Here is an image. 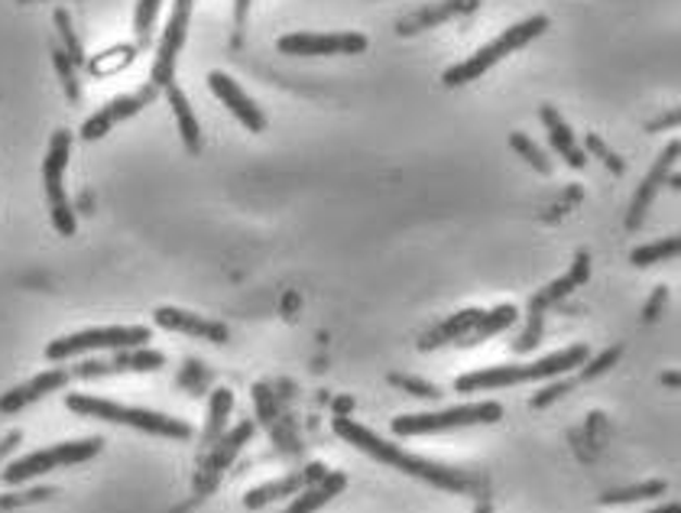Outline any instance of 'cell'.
<instances>
[{
	"label": "cell",
	"instance_id": "obj_1",
	"mask_svg": "<svg viewBox=\"0 0 681 513\" xmlns=\"http://www.w3.org/2000/svg\"><path fill=\"white\" fill-rule=\"evenodd\" d=\"M335 436H341L344 442H351L354 449H361L364 455L409 475V478H419L432 488H442V491H452V495H474L477 491V478L457 472V468H449V465H439V462H429V459H419V455H409L403 452L400 446L387 442L383 436H377L374 429H367L364 423H354V420H344L338 416L331 423Z\"/></svg>",
	"mask_w": 681,
	"mask_h": 513
},
{
	"label": "cell",
	"instance_id": "obj_2",
	"mask_svg": "<svg viewBox=\"0 0 681 513\" xmlns=\"http://www.w3.org/2000/svg\"><path fill=\"white\" fill-rule=\"evenodd\" d=\"M591 348L588 345H568L555 354H545L532 364H503V367H483V371H467L454 380L457 393H477V390H503V387H519V384H539V380H555L565 377L568 371H578L588 361Z\"/></svg>",
	"mask_w": 681,
	"mask_h": 513
},
{
	"label": "cell",
	"instance_id": "obj_3",
	"mask_svg": "<svg viewBox=\"0 0 681 513\" xmlns=\"http://www.w3.org/2000/svg\"><path fill=\"white\" fill-rule=\"evenodd\" d=\"M65 406L72 413H78V416H91V420H101V423L127 426V429H137V433H147V436L179 439V442L192 439V426L186 420H176V416H166V413H153V410H143V406H124V403H114L108 397L68 393Z\"/></svg>",
	"mask_w": 681,
	"mask_h": 513
},
{
	"label": "cell",
	"instance_id": "obj_4",
	"mask_svg": "<svg viewBox=\"0 0 681 513\" xmlns=\"http://www.w3.org/2000/svg\"><path fill=\"white\" fill-rule=\"evenodd\" d=\"M548 29V16H529V20H522V23H516V26H509L506 33H500L493 42H487L483 49H477L470 59H464V62H457L452 68H445V75H442V85H449V88H461V85H470V82H477L480 75H487L500 59H506L509 52H516V49H522V46H529L532 39H539L542 33Z\"/></svg>",
	"mask_w": 681,
	"mask_h": 513
},
{
	"label": "cell",
	"instance_id": "obj_5",
	"mask_svg": "<svg viewBox=\"0 0 681 513\" xmlns=\"http://www.w3.org/2000/svg\"><path fill=\"white\" fill-rule=\"evenodd\" d=\"M104 449V439L101 436H91V439H75V442H59V446H46V449H36L29 455H20L13 459L10 465H3L0 472V481L10 485V488H20L33 478H42L55 468H72V465H81V462H91L98 459Z\"/></svg>",
	"mask_w": 681,
	"mask_h": 513
},
{
	"label": "cell",
	"instance_id": "obj_6",
	"mask_svg": "<svg viewBox=\"0 0 681 513\" xmlns=\"http://www.w3.org/2000/svg\"><path fill=\"white\" fill-rule=\"evenodd\" d=\"M500 420H503V406L493 400H480V403L449 406L442 413H403L390 423V429L400 439H413V436H442L467 426H493Z\"/></svg>",
	"mask_w": 681,
	"mask_h": 513
},
{
	"label": "cell",
	"instance_id": "obj_7",
	"mask_svg": "<svg viewBox=\"0 0 681 513\" xmlns=\"http://www.w3.org/2000/svg\"><path fill=\"white\" fill-rule=\"evenodd\" d=\"M68 153H72V130H55L42 160V189L49 202V222L62 238H75L78 218L65 192V170H68Z\"/></svg>",
	"mask_w": 681,
	"mask_h": 513
},
{
	"label": "cell",
	"instance_id": "obj_8",
	"mask_svg": "<svg viewBox=\"0 0 681 513\" xmlns=\"http://www.w3.org/2000/svg\"><path fill=\"white\" fill-rule=\"evenodd\" d=\"M153 331L147 325H104V328H85L65 338H55L46 345V361H68L88 351H121V348H140L150 345Z\"/></svg>",
	"mask_w": 681,
	"mask_h": 513
},
{
	"label": "cell",
	"instance_id": "obj_9",
	"mask_svg": "<svg viewBox=\"0 0 681 513\" xmlns=\"http://www.w3.org/2000/svg\"><path fill=\"white\" fill-rule=\"evenodd\" d=\"M192 7H196V0H176L173 3V13H169V23H166V29L160 36L156 59H153V68H150V82L160 91L176 82V65H179V55L186 49V39H189Z\"/></svg>",
	"mask_w": 681,
	"mask_h": 513
},
{
	"label": "cell",
	"instance_id": "obj_10",
	"mask_svg": "<svg viewBox=\"0 0 681 513\" xmlns=\"http://www.w3.org/2000/svg\"><path fill=\"white\" fill-rule=\"evenodd\" d=\"M276 49L295 59H321V55H357L367 49L364 33H286Z\"/></svg>",
	"mask_w": 681,
	"mask_h": 513
},
{
	"label": "cell",
	"instance_id": "obj_11",
	"mask_svg": "<svg viewBox=\"0 0 681 513\" xmlns=\"http://www.w3.org/2000/svg\"><path fill=\"white\" fill-rule=\"evenodd\" d=\"M166 367V354L153 351L147 345L140 348H121L114 358H98V361H81L72 367V377L78 380H94V377H114V374H153Z\"/></svg>",
	"mask_w": 681,
	"mask_h": 513
},
{
	"label": "cell",
	"instance_id": "obj_12",
	"mask_svg": "<svg viewBox=\"0 0 681 513\" xmlns=\"http://www.w3.org/2000/svg\"><path fill=\"white\" fill-rule=\"evenodd\" d=\"M160 98V88L153 85V82H147L140 91H130V95H121V98H114V101H108L101 111H94L85 124H81V140H88V143H94V140H101V137H108L121 121H130V117H137L147 104H153Z\"/></svg>",
	"mask_w": 681,
	"mask_h": 513
},
{
	"label": "cell",
	"instance_id": "obj_13",
	"mask_svg": "<svg viewBox=\"0 0 681 513\" xmlns=\"http://www.w3.org/2000/svg\"><path fill=\"white\" fill-rule=\"evenodd\" d=\"M253 429L256 426L250 420H243L240 426H234L230 433H225L212 449H205V462H202V472H199V495H212L218 488L222 475L230 468L237 452L253 439Z\"/></svg>",
	"mask_w": 681,
	"mask_h": 513
},
{
	"label": "cell",
	"instance_id": "obj_14",
	"mask_svg": "<svg viewBox=\"0 0 681 513\" xmlns=\"http://www.w3.org/2000/svg\"><path fill=\"white\" fill-rule=\"evenodd\" d=\"M209 88H212V95L225 104L227 111L250 130V134H263L266 130V117H263V111H260V104L227 75V72H212L209 75Z\"/></svg>",
	"mask_w": 681,
	"mask_h": 513
},
{
	"label": "cell",
	"instance_id": "obj_15",
	"mask_svg": "<svg viewBox=\"0 0 681 513\" xmlns=\"http://www.w3.org/2000/svg\"><path fill=\"white\" fill-rule=\"evenodd\" d=\"M153 322L160 328H166V331H179V335L202 338V341H212V345H227V338H230L225 322L205 318V315H196V312H186V309H176V305L156 309L153 312Z\"/></svg>",
	"mask_w": 681,
	"mask_h": 513
},
{
	"label": "cell",
	"instance_id": "obj_16",
	"mask_svg": "<svg viewBox=\"0 0 681 513\" xmlns=\"http://www.w3.org/2000/svg\"><path fill=\"white\" fill-rule=\"evenodd\" d=\"M679 153H681V143L679 140H672V143L663 150V157L653 163V170L646 173V179L640 183V189H636V196H633V205H630V218H627V228H630V232H636V228L643 225V218H646V212H650L653 199L659 196V189L666 186V179H669L672 166L679 163Z\"/></svg>",
	"mask_w": 681,
	"mask_h": 513
},
{
	"label": "cell",
	"instance_id": "obj_17",
	"mask_svg": "<svg viewBox=\"0 0 681 513\" xmlns=\"http://www.w3.org/2000/svg\"><path fill=\"white\" fill-rule=\"evenodd\" d=\"M68 380H72V371H65V367L42 371V374L29 377L26 384H20V387L7 390V393L0 397V413H3V416H13V413H20V410H26V406L39 403L42 397H49V393L62 390Z\"/></svg>",
	"mask_w": 681,
	"mask_h": 513
},
{
	"label": "cell",
	"instance_id": "obj_18",
	"mask_svg": "<svg viewBox=\"0 0 681 513\" xmlns=\"http://www.w3.org/2000/svg\"><path fill=\"white\" fill-rule=\"evenodd\" d=\"M325 472H328V468H325L321 462H312V465H308V468H302V472H292V475H286V478L266 481V485L253 488V491L243 498V508H247V511H260V508H266V504H273V501L295 498L302 488H308L312 481H318Z\"/></svg>",
	"mask_w": 681,
	"mask_h": 513
},
{
	"label": "cell",
	"instance_id": "obj_19",
	"mask_svg": "<svg viewBox=\"0 0 681 513\" xmlns=\"http://www.w3.org/2000/svg\"><path fill=\"white\" fill-rule=\"evenodd\" d=\"M480 7V0H439V3H423L419 10H413L409 16H403L396 23V33L400 36H416V33H426V29H436L449 20L457 16H467Z\"/></svg>",
	"mask_w": 681,
	"mask_h": 513
},
{
	"label": "cell",
	"instance_id": "obj_20",
	"mask_svg": "<svg viewBox=\"0 0 681 513\" xmlns=\"http://www.w3.org/2000/svg\"><path fill=\"white\" fill-rule=\"evenodd\" d=\"M539 121H542V127H545V134H548L552 150H555L571 170H584V166H588V153L581 150V143H578V137H575V130L568 127V121H565L552 104H542V108H539Z\"/></svg>",
	"mask_w": 681,
	"mask_h": 513
},
{
	"label": "cell",
	"instance_id": "obj_21",
	"mask_svg": "<svg viewBox=\"0 0 681 513\" xmlns=\"http://www.w3.org/2000/svg\"><path fill=\"white\" fill-rule=\"evenodd\" d=\"M348 488V475L344 472H325L318 481H312L308 488H302L295 495V501L289 504V513H308L325 508L328 501H335L341 491Z\"/></svg>",
	"mask_w": 681,
	"mask_h": 513
},
{
	"label": "cell",
	"instance_id": "obj_22",
	"mask_svg": "<svg viewBox=\"0 0 681 513\" xmlns=\"http://www.w3.org/2000/svg\"><path fill=\"white\" fill-rule=\"evenodd\" d=\"M163 91H166V98H169V108H173V114H176V124H179V137H182L186 150H189L192 157H196V153H202V124H199V117H196V111H192V104H189L186 91L179 88V82L166 85Z\"/></svg>",
	"mask_w": 681,
	"mask_h": 513
},
{
	"label": "cell",
	"instance_id": "obj_23",
	"mask_svg": "<svg viewBox=\"0 0 681 513\" xmlns=\"http://www.w3.org/2000/svg\"><path fill=\"white\" fill-rule=\"evenodd\" d=\"M516 318H519L516 305H496V309L483 312V315L474 322V328L464 331V335L454 341V348H474V345H480V341H487V338L506 331L509 325H516Z\"/></svg>",
	"mask_w": 681,
	"mask_h": 513
},
{
	"label": "cell",
	"instance_id": "obj_24",
	"mask_svg": "<svg viewBox=\"0 0 681 513\" xmlns=\"http://www.w3.org/2000/svg\"><path fill=\"white\" fill-rule=\"evenodd\" d=\"M480 315H483V309H464V312H457L452 318H445L442 325H436L432 331H426V335L419 338V351H436V348L454 345L464 331L474 328V322H477Z\"/></svg>",
	"mask_w": 681,
	"mask_h": 513
},
{
	"label": "cell",
	"instance_id": "obj_25",
	"mask_svg": "<svg viewBox=\"0 0 681 513\" xmlns=\"http://www.w3.org/2000/svg\"><path fill=\"white\" fill-rule=\"evenodd\" d=\"M588 279V254H578L575 260V266H571V273L568 276H562V279H555L552 286H545L539 296H532V302H529V309L532 312H545L552 302H558V299H565L575 286H581Z\"/></svg>",
	"mask_w": 681,
	"mask_h": 513
},
{
	"label": "cell",
	"instance_id": "obj_26",
	"mask_svg": "<svg viewBox=\"0 0 681 513\" xmlns=\"http://www.w3.org/2000/svg\"><path fill=\"white\" fill-rule=\"evenodd\" d=\"M230 410H234V393L227 387H218L209 400V423H205V433H202V452L212 449L225 436Z\"/></svg>",
	"mask_w": 681,
	"mask_h": 513
},
{
	"label": "cell",
	"instance_id": "obj_27",
	"mask_svg": "<svg viewBox=\"0 0 681 513\" xmlns=\"http://www.w3.org/2000/svg\"><path fill=\"white\" fill-rule=\"evenodd\" d=\"M669 491L666 481H646V485H633V488H617V491H607L601 498L604 508H617V504H636V501H653V498H663Z\"/></svg>",
	"mask_w": 681,
	"mask_h": 513
},
{
	"label": "cell",
	"instance_id": "obj_28",
	"mask_svg": "<svg viewBox=\"0 0 681 513\" xmlns=\"http://www.w3.org/2000/svg\"><path fill=\"white\" fill-rule=\"evenodd\" d=\"M681 254V238H663V241H653V245H643L630 254L633 266H656V263H666V260H676Z\"/></svg>",
	"mask_w": 681,
	"mask_h": 513
},
{
	"label": "cell",
	"instance_id": "obj_29",
	"mask_svg": "<svg viewBox=\"0 0 681 513\" xmlns=\"http://www.w3.org/2000/svg\"><path fill=\"white\" fill-rule=\"evenodd\" d=\"M52 65H55V75H59V82L65 88L68 104H78L81 101V82H78V72H75L78 65L68 59V52L62 46H52Z\"/></svg>",
	"mask_w": 681,
	"mask_h": 513
},
{
	"label": "cell",
	"instance_id": "obj_30",
	"mask_svg": "<svg viewBox=\"0 0 681 513\" xmlns=\"http://www.w3.org/2000/svg\"><path fill=\"white\" fill-rule=\"evenodd\" d=\"M509 147H513V150H516V153H519V157H522V160L535 170V173H542V176H552V173H555V166L548 163V153H545V150L532 140V137H526V134L513 130V134H509Z\"/></svg>",
	"mask_w": 681,
	"mask_h": 513
},
{
	"label": "cell",
	"instance_id": "obj_31",
	"mask_svg": "<svg viewBox=\"0 0 681 513\" xmlns=\"http://www.w3.org/2000/svg\"><path fill=\"white\" fill-rule=\"evenodd\" d=\"M160 7H163V0H137V10H134L137 49L150 46V39H153V26H156V16H160Z\"/></svg>",
	"mask_w": 681,
	"mask_h": 513
},
{
	"label": "cell",
	"instance_id": "obj_32",
	"mask_svg": "<svg viewBox=\"0 0 681 513\" xmlns=\"http://www.w3.org/2000/svg\"><path fill=\"white\" fill-rule=\"evenodd\" d=\"M55 29H59V39H62V49L68 52V59L75 62V65H85L88 59H85V49H81V39H78V33H75V26H72V16L65 13V10H55Z\"/></svg>",
	"mask_w": 681,
	"mask_h": 513
},
{
	"label": "cell",
	"instance_id": "obj_33",
	"mask_svg": "<svg viewBox=\"0 0 681 513\" xmlns=\"http://www.w3.org/2000/svg\"><path fill=\"white\" fill-rule=\"evenodd\" d=\"M623 358V348L620 345H614V348H607L604 354H597V358H591L588 354V361L578 367L581 374H578V380H594V377H601V374H607L617 361Z\"/></svg>",
	"mask_w": 681,
	"mask_h": 513
},
{
	"label": "cell",
	"instance_id": "obj_34",
	"mask_svg": "<svg viewBox=\"0 0 681 513\" xmlns=\"http://www.w3.org/2000/svg\"><path fill=\"white\" fill-rule=\"evenodd\" d=\"M55 498V488H29V491H20V495H0V511H20V508H33V504H42V501H52Z\"/></svg>",
	"mask_w": 681,
	"mask_h": 513
},
{
	"label": "cell",
	"instance_id": "obj_35",
	"mask_svg": "<svg viewBox=\"0 0 681 513\" xmlns=\"http://www.w3.org/2000/svg\"><path fill=\"white\" fill-rule=\"evenodd\" d=\"M584 147H588V153H594V157H597V160H601V163L610 170V173H617V176H623V173H627V163H623V157H617V153H614V150L604 143V137H597L594 130L584 137Z\"/></svg>",
	"mask_w": 681,
	"mask_h": 513
},
{
	"label": "cell",
	"instance_id": "obj_36",
	"mask_svg": "<svg viewBox=\"0 0 681 513\" xmlns=\"http://www.w3.org/2000/svg\"><path fill=\"white\" fill-rule=\"evenodd\" d=\"M390 384L400 387V390H406V393H413V397H419V400H442V387H436V384H429L423 377L390 374Z\"/></svg>",
	"mask_w": 681,
	"mask_h": 513
},
{
	"label": "cell",
	"instance_id": "obj_37",
	"mask_svg": "<svg viewBox=\"0 0 681 513\" xmlns=\"http://www.w3.org/2000/svg\"><path fill=\"white\" fill-rule=\"evenodd\" d=\"M134 55H137V46H121V49H114V52H108V55H98V62H91V72H94V75L117 72V68L130 65Z\"/></svg>",
	"mask_w": 681,
	"mask_h": 513
},
{
	"label": "cell",
	"instance_id": "obj_38",
	"mask_svg": "<svg viewBox=\"0 0 681 513\" xmlns=\"http://www.w3.org/2000/svg\"><path fill=\"white\" fill-rule=\"evenodd\" d=\"M575 384H578V380H558L555 387H545V390H539V393H535L529 403H532L535 410H542V406H548L552 400H558V397L571 393V390H575Z\"/></svg>",
	"mask_w": 681,
	"mask_h": 513
},
{
	"label": "cell",
	"instance_id": "obj_39",
	"mask_svg": "<svg viewBox=\"0 0 681 513\" xmlns=\"http://www.w3.org/2000/svg\"><path fill=\"white\" fill-rule=\"evenodd\" d=\"M666 299H669V289H666V286H656L653 299H650L646 309H643V322H656L659 312H663V305H666Z\"/></svg>",
	"mask_w": 681,
	"mask_h": 513
},
{
	"label": "cell",
	"instance_id": "obj_40",
	"mask_svg": "<svg viewBox=\"0 0 681 513\" xmlns=\"http://www.w3.org/2000/svg\"><path fill=\"white\" fill-rule=\"evenodd\" d=\"M539 335H542V318H539V312H532V328L513 345V351H532L535 348V341H539Z\"/></svg>",
	"mask_w": 681,
	"mask_h": 513
},
{
	"label": "cell",
	"instance_id": "obj_41",
	"mask_svg": "<svg viewBox=\"0 0 681 513\" xmlns=\"http://www.w3.org/2000/svg\"><path fill=\"white\" fill-rule=\"evenodd\" d=\"M247 10H250V0H237V3H234V46H240V39H243Z\"/></svg>",
	"mask_w": 681,
	"mask_h": 513
},
{
	"label": "cell",
	"instance_id": "obj_42",
	"mask_svg": "<svg viewBox=\"0 0 681 513\" xmlns=\"http://www.w3.org/2000/svg\"><path fill=\"white\" fill-rule=\"evenodd\" d=\"M20 442H23V433H16V429H13V433H7V436L0 439V465H3V462H7L16 449H20Z\"/></svg>",
	"mask_w": 681,
	"mask_h": 513
},
{
	"label": "cell",
	"instance_id": "obj_43",
	"mask_svg": "<svg viewBox=\"0 0 681 513\" xmlns=\"http://www.w3.org/2000/svg\"><path fill=\"white\" fill-rule=\"evenodd\" d=\"M679 121H681V114H679V108L676 111H669L663 121H656V124H650V130H666V127H679Z\"/></svg>",
	"mask_w": 681,
	"mask_h": 513
},
{
	"label": "cell",
	"instance_id": "obj_44",
	"mask_svg": "<svg viewBox=\"0 0 681 513\" xmlns=\"http://www.w3.org/2000/svg\"><path fill=\"white\" fill-rule=\"evenodd\" d=\"M663 380H666V384H672V387H679V374H666Z\"/></svg>",
	"mask_w": 681,
	"mask_h": 513
},
{
	"label": "cell",
	"instance_id": "obj_45",
	"mask_svg": "<svg viewBox=\"0 0 681 513\" xmlns=\"http://www.w3.org/2000/svg\"><path fill=\"white\" fill-rule=\"evenodd\" d=\"M16 3H39V0H16Z\"/></svg>",
	"mask_w": 681,
	"mask_h": 513
}]
</instances>
